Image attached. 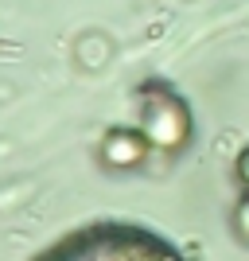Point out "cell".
<instances>
[{
  "label": "cell",
  "mask_w": 249,
  "mask_h": 261,
  "mask_svg": "<svg viewBox=\"0 0 249 261\" xmlns=\"http://www.w3.org/2000/svg\"><path fill=\"white\" fill-rule=\"evenodd\" d=\"M234 230H238L241 242H249V191L238 199V207H234Z\"/></svg>",
  "instance_id": "cell-4"
},
{
  "label": "cell",
  "mask_w": 249,
  "mask_h": 261,
  "mask_svg": "<svg viewBox=\"0 0 249 261\" xmlns=\"http://www.w3.org/2000/svg\"><path fill=\"white\" fill-rule=\"evenodd\" d=\"M141 109H144L141 133L148 137V144L156 152H179V148H187L195 121H191L187 101L179 98L175 90L160 86V82H148V86H144V106Z\"/></svg>",
  "instance_id": "cell-2"
},
{
  "label": "cell",
  "mask_w": 249,
  "mask_h": 261,
  "mask_svg": "<svg viewBox=\"0 0 249 261\" xmlns=\"http://www.w3.org/2000/svg\"><path fill=\"white\" fill-rule=\"evenodd\" d=\"M35 261H187L168 238L132 222H94L70 230Z\"/></svg>",
  "instance_id": "cell-1"
},
{
  "label": "cell",
  "mask_w": 249,
  "mask_h": 261,
  "mask_svg": "<svg viewBox=\"0 0 249 261\" xmlns=\"http://www.w3.org/2000/svg\"><path fill=\"white\" fill-rule=\"evenodd\" d=\"M148 137H144L141 129H109L105 137H101V148H98V156H101V164L105 168H113V172H132V168H141L144 164V156H148Z\"/></svg>",
  "instance_id": "cell-3"
},
{
  "label": "cell",
  "mask_w": 249,
  "mask_h": 261,
  "mask_svg": "<svg viewBox=\"0 0 249 261\" xmlns=\"http://www.w3.org/2000/svg\"><path fill=\"white\" fill-rule=\"evenodd\" d=\"M234 168H238V179L245 184V191H249V144L238 152V164H234Z\"/></svg>",
  "instance_id": "cell-5"
}]
</instances>
